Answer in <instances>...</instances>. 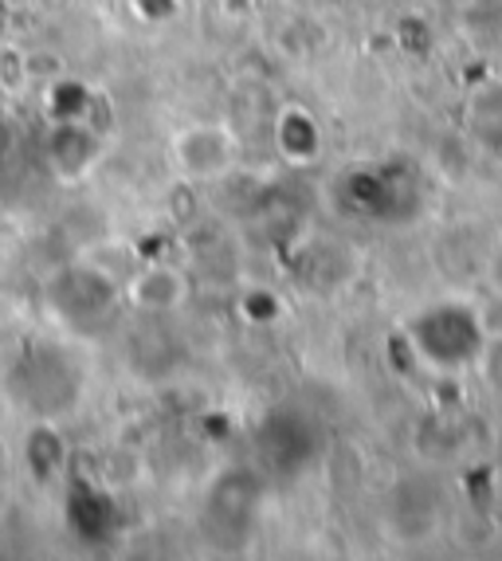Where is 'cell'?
Masks as SVG:
<instances>
[{"mask_svg":"<svg viewBox=\"0 0 502 561\" xmlns=\"http://www.w3.org/2000/svg\"><path fill=\"white\" fill-rule=\"evenodd\" d=\"M487 337L491 334L479 319V307L459 299H440L404 322V342L412 357L432 374H464L479 365Z\"/></svg>","mask_w":502,"mask_h":561,"instance_id":"cell-1","label":"cell"},{"mask_svg":"<svg viewBox=\"0 0 502 561\" xmlns=\"http://www.w3.org/2000/svg\"><path fill=\"white\" fill-rule=\"evenodd\" d=\"M52 302H56L59 314L75 322H91L99 314H106L114 302V279L94 267V263H79L71 272H64L52 287Z\"/></svg>","mask_w":502,"mask_h":561,"instance_id":"cell-2","label":"cell"},{"mask_svg":"<svg viewBox=\"0 0 502 561\" xmlns=\"http://www.w3.org/2000/svg\"><path fill=\"white\" fill-rule=\"evenodd\" d=\"M173 161L185 178H220L236 161V138L224 126H189L173 138Z\"/></svg>","mask_w":502,"mask_h":561,"instance_id":"cell-3","label":"cell"},{"mask_svg":"<svg viewBox=\"0 0 502 561\" xmlns=\"http://www.w3.org/2000/svg\"><path fill=\"white\" fill-rule=\"evenodd\" d=\"M99 130H91L83 122H56L52 126V138H47V161L56 169L59 178H83L87 169L99 161Z\"/></svg>","mask_w":502,"mask_h":561,"instance_id":"cell-4","label":"cell"},{"mask_svg":"<svg viewBox=\"0 0 502 561\" xmlns=\"http://www.w3.org/2000/svg\"><path fill=\"white\" fill-rule=\"evenodd\" d=\"M189 295V283L178 267H169V263H153L138 279L130 283V299L138 302L141 310H178Z\"/></svg>","mask_w":502,"mask_h":561,"instance_id":"cell-5","label":"cell"},{"mask_svg":"<svg viewBox=\"0 0 502 561\" xmlns=\"http://www.w3.org/2000/svg\"><path fill=\"white\" fill-rule=\"evenodd\" d=\"M275 146H279V153L290 165H310L322 153V130H318V122L307 111L290 106L275 122Z\"/></svg>","mask_w":502,"mask_h":561,"instance_id":"cell-6","label":"cell"},{"mask_svg":"<svg viewBox=\"0 0 502 561\" xmlns=\"http://www.w3.org/2000/svg\"><path fill=\"white\" fill-rule=\"evenodd\" d=\"M47 103H52V118L56 122H83L87 111L94 106L91 99V87L75 83V79H59L47 94Z\"/></svg>","mask_w":502,"mask_h":561,"instance_id":"cell-7","label":"cell"},{"mask_svg":"<svg viewBox=\"0 0 502 561\" xmlns=\"http://www.w3.org/2000/svg\"><path fill=\"white\" fill-rule=\"evenodd\" d=\"M28 468L36 471L39 479H52L59 468H64V440H59L47 424H39V428L28 436Z\"/></svg>","mask_w":502,"mask_h":561,"instance_id":"cell-8","label":"cell"},{"mask_svg":"<svg viewBox=\"0 0 502 561\" xmlns=\"http://www.w3.org/2000/svg\"><path fill=\"white\" fill-rule=\"evenodd\" d=\"M467 20H471V28L487 44H502V0H471L467 4Z\"/></svg>","mask_w":502,"mask_h":561,"instance_id":"cell-9","label":"cell"},{"mask_svg":"<svg viewBox=\"0 0 502 561\" xmlns=\"http://www.w3.org/2000/svg\"><path fill=\"white\" fill-rule=\"evenodd\" d=\"M479 369H483L487 385L502 397V334L487 337V350H483V357H479Z\"/></svg>","mask_w":502,"mask_h":561,"instance_id":"cell-10","label":"cell"},{"mask_svg":"<svg viewBox=\"0 0 502 561\" xmlns=\"http://www.w3.org/2000/svg\"><path fill=\"white\" fill-rule=\"evenodd\" d=\"M134 12L146 24H166L181 12V0H134Z\"/></svg>","mask_w":502,"mask_h":561,"instance_id":"cell-11","label":"cell"},{"mask_svg":"<svg viewBox=\"0 0 502 561\" xmlns=\"http://www.w3.org/2000/svg\"><path fill=\"white\" fill-rule=\"evenodd\" d=\"M479 319H483L487 334H502V295H487V307H479Z\"/></svg>","mask_w":502,"mask_h":561,"instance_id":"cell-12","label":"cell"},{"mask_svg":"<svg viewBox=\"0 0 502 561\" xmlns=\"http://www.w3.org/2000/svg\"><path fill=\"white\" fill-rule=\"evenodd\" d=\"M487 283H491L494 295H502V243L491 252V260H487Z\"/></svg>","mask_w":502,"mask_h":561,"instance_id":"cell-13","label":"cell"}]
</instances>
